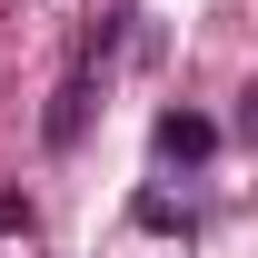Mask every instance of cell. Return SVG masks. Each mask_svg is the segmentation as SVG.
I'll list each match as a JSON object with an SVG mask.
<instances>
[{"label": "cell", "mask_w": 258, "mask_h": 258, "mask_svg": "<svg viewBox=\"0 0 258 258\" xmlns=\"http://www.w3.org/2000/svg\"><path fill=\"white\" fill-rule=\"evenodd\" d=\"M99 60H109V20L80 40V60H70L60 99H50V119H40V139H50V149H80V129H90V70H99Z\"/></svg>", "instance_id": "6da1fadb"}, {"label": "cell", "mask_w": 258, "mask_h": 258, "mask_svg": "<svg viewBox=\"0 0 258 258\" xmlns=\"http://www.w3.org/2000/svg\"><path fill=\"white\" fill-rule=\"evenodd\" d=\"M209 149H219V129L199 119V109H169V119H159V159H179V169H199V159H209Z\"/></svg>", "instance_id": "7a4b0ae2"}, {"label": "cell", "mask_w": 258, "mask_h": 258, "mask_svg": "<svg viewBox=\"0 0 258 258\" xmlns=\"http://www.w3.org/2000/svg\"><path fill=\"white\" fill-rule=\"evenodd\" d=\"M139 228H189V209H179L169 189H149V199H139Z\"/></svg>", "instance_id": "3957f363"}, {"label": "cell", "mask_w": 258, "mask_h": 258, "mask_svg": "<svg viewBox=\"0 0 258 258\" xmlns=\"http://www.w3.org/2000/svg\"><path fill=\"white\" fill-rule=\"evenodd\" d=\"M238 139H258V90H238Z\"/></svg>", "instance_id": "277c9868"}]
</instances>
